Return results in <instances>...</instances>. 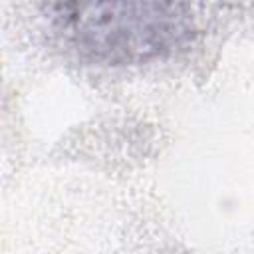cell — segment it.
Wrapping results in <instances>:
<instances>
[{
    "label": "cell",
    "instance_id": "cell-1",
    "mask_svg": "<svg viewBox=\"0 0 254 254\" xmlns=\"http://www.w3.org/2000/svg\"><path fill=\"white\" fill-rule=\"evenodd\" d=\"M54 30L81 58L125 65L163 58L185 46L192 10L175 2H93L44 6Z\"/></svg>",
    "mask_w": 254,
    "mask_h": 254
}]
</instances>
